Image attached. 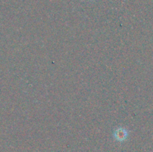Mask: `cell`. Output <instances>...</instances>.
Listing matches in <instances>:
<instances>
[{
    "label": "cell",
    "mask_w": 153,
    "mask_h": 152,
    "mask_svg": "<svg viewBox=\"0 0 153 152\" xmlns=\"http://www.w3.org/2000/svg\"><path fill=\"white\" fill-rule=\"evenodd\" d=\"M114 137L117 141L123 142L124 140L126 139L127 137H128V131L124 128H120L114 131Z\"/></svg>",
    "instance_id": "6da1fadb"
}]
</instances>
